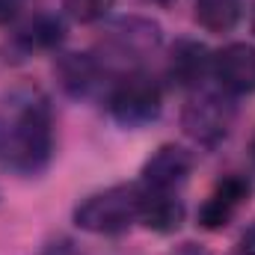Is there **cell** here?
Instances as JSON below:
<instances>
[{
	"label": "cell",
	"mask_w": 255,
	"mask_h": 255,
	"mask_svg": "<svg viewBox=\"0 0 255 255\" xmlns=\"http://www.w3.org/2000/svg\"><path fill=\"white\" fill-rule=\"evenodd\" d=\"M57 80L71 98H92L107 77V65L95 54H63L57 60Z\"/></svg>",
	"instance_id": "obj_9"
},
{
	"label": "cell",
	"mask_w": 255,
	"mask_h": 255,
	"mask_svg": "<svg viewBox=\"0 0 255 255\" xmlns=\"http://www.w3.org/2000/svg\"><path fill=\"white\" fill-rule=\"evenodd\" d=\"M107 110L122 128H142L160 116L163 89L148 71L130 68L107 86Z\"/></svg>",
	"instance_id": "obj_3"
},
{
	"label": "cell",
	"mask_w": 255,
	"mask_h": 255,
	"mask_svg": "<svg viewBox=\"0 0 255 255\" xmlns=\"http://www.w3.org/2000/svg\"><path fill=\"white\" fill-rule=\"evenodd\" d=\"M211 71L226 95L255 92V48L247 42H232L214 54Z\"/></svg>",
	"instance_id": "obj_6"
},
{
	"label": "cell",
	"mask_w": 255,
	"mask_h": 255,
	"mask_svg": "<svg viewBox=\"0 0 255 255\" xmlns=\"http://www.w3.org/2000/svg\"><path fill=\"white\" fill-rule=\"evenodd\" d=\"M148 3H157V6H169L172 0H148Z\"/></svg>",
	"instance_id": "obj_18"
},
{
	"label": "cell",
	"mask_w": 255,
	"mask_h": 255,
	"mask_svg": "<svg viewBox=\"0 0 255 255\" xmlns=\"http://www.w3.org/2000/svg\"><path fill=\"white\" fill-rule=\"evenodd\" d=\"M250 193H253L250 178H244V175L223 178L211 190V196L202 202V208H199V226L208 229V232H220L223 226H229L235 220L238 208L250 199Z\"/></svg>",
	"instance_id": "obj_8"
},
{
	"label": "cell",
	"mask_w": 255,
	"mask_h": 255,
	"mask_svg": "<svg viewBox=\"0 0 255 255\" xmlns=\"http://www.w3.org/2000/svg\"><path fill=\"white\" fill-rule=\"evenodd\" d=\"M65 27L57 15H48V12H39L33 15L30 21H24L18 30H15V45L27 54L33 51H51L63 42Z\"/></svg>",
	"instance_id": "obj_12"
},
{
	"label": "cell",
	"mask_w": 255,
	"mask_h": 255,
	"mask_svg": "<svg viewBox=\"0 0 255 255\" xmlns=\"http://www.w3.org/2000/svg\"><path fill=\"white\" fill-rule=\"evenodd\" d=\"M142 187V184H139ZM139 223L151 232L169 235L184 223V202L178 199V193L169 190H148L142 187L139 199Z\"/></svg>",
	"instance_id": "obj_11"
},
{
	"label": "cell",
	"mask_w": 255,
	"mask_h": 255,
	"mask_svg": "<svg viewBox=\"0 0 255 255\" xmlns=\"http://www.w3.org/2000/svg\"><path fill=\"white\" fill-rule=\"evenodd\" d=\"M139 184H113L86 196L74 208V223L89 235H122L133 223H139Z\"/></svg>",
	"instance_id": "obj_2"
},
{
	"label": "cell",
	"mask_w": 255,
	"mask_h": 255,
	"mask_svg": "<svg viewBox=\"0 0 255 255\" xmlns=\"http://www.w3.org/2000/svg\"><path fill=\"white\" fill-rule=\"evenodd\" d=\"M39 255H77V247H74L71 241H65V238H63V241L48 244V247H45Z\"/></svg>",
	"instance_id": "obj_15"
},
{
	"label": "cell",
	"mask_w": 255,
	"mask_h": 255,
	"mask_svg": "<svg viewBox=\"0 0 255 255\" xmlns=\"http://www.w3.org/2000/svg\"><path fill=\"white\" fill-rule=\"evenodd\" d=\"M18 9H21V0H0V24L12 21L18 15Z\"/></svg>",
	"instance_id": "obj_17"
},
{
	"label": "cell",
	"mask_w": 255,
	"mask_h": 255,
	"mask_svg": "<svg viewBox=\"0 0 255 255\" xmlns=\"http://www.w3.org/2000/svg\"><path fill=\"white\" fill-rule=\"evenodd\" d=\"M160 45V27L148 18H119L104 36V51L119 63H136L154 54Z\"/></svg>",
	"instance_id": "obj_5"
},
{
	"label": "cell",
	"mask_w": 255,
	"mask_h": 255,
	"mask_svg": "<svg viewBox=\"0 0 255 255\" xmlns=\"http://www.w3.org/2000/svg\"><path fill=\"white\" fill-rule=\"evenodd\" d=\"M65 12L80 21V24H95V21H104L113 9L116 0H63Z\"/></svg>",
	"instance_id": "obj_14"
},
{
	"label": "cell",
	"mask_w": 255,
	"mask_h": 255,
	"mask_svg": "<svg viewBox=\"0 0 255 255\" xmlns=\"http://www.w3.org/2000/svg\"><path fill=\"white\" fill-rule=\"evenodd\" d=\"M54 157V110L33 83H18L0 95V169L39 175Z\"/></svg>",
	"instance_id": "obj_1"
},
{
	"label": "cell",
	"mask_w": 255,
	"mask_h": 255,
	"mask_svg": "<svg viewBox=\"0 0 255 255\" xmlns=\"http://www.w3.org/2000/svg\"><path fill=\"white\" fill-rule=\"evenodd\" d=\"M235 122V107L229 101V95L220 92H196L184 113H181V125L199 145H217L229 136Z\"/></svg>",
	"instance_id": "obj_4"
},
{
	"label": "cell",
	"mask_w": 255,
	"mask_h": 255,
	"mask_svg": "<svg viewBox=\"0 0 255 255\" xmlns=\"http://www.w3.org/2000/svg\"><path fill=\"white\" fill-rule=\"evenodd\" d=\"M244 15V0H193V18L208 33H229Z\"/></svg>",
	"instance_id": "obj_13"
},
{
	"label": "cell",
	"mask_w": 255,
	"mask_h": 255,
	"mask_svg": "<svg viewBox=\"0 0 255 255\" xmlns=\"http://www.w3.org/2000/svg\"><path fill=\"white\" fill-rule=\"evenodd\" d=\"M211 51L196 42V39H178L169 51V63H166V74L175 86H184V89H196L205 74L211 71Z\"/></svg>",
	"instance_id": "obj_10"
},
{
	"label": "cell",
	"mask_w": 255,
	"mask_h": 255,
	"mask_svg": "<svg viewBox=\"0 0 255 255\" xmlns=\"http://www.w3.org/2000/svg\"><path fill=\"white\" fill-rule=\"evenodd\" d=\"M193 169V154L181 145H160L145 163H142V187L148 190H169L178 193V187L187 181Z\"/></svg>",
	"instance_id": "obj_7"
},
{
	"label": "cell",
	"mask_w": 255,
	"mask_h": 255,
	"mask_svg": "<svg viewBox=\"0 0 255 255\" xmlns=\"http://www.w3.org/2000/svg\"><path fill=\"white\" fill-rule=\"evenodd\" d=\"M238 250H241V255H255V223L244 229V235L238 241Z\"/></svg>",
	"instance_id": "obj_16"
},
{
	"label": "cell",
	"mask_w": 255,
	"mask_h": 255,
	"mask_svg": "<svg viewBox=\"0 0 255 255\" xmlns=\"http://www.w3.org/2000/svg\"><path fill=\"white\" fill-rule=\"evenodd\" d=\"M253 30H255V15H253Z\"/></svg>",
	"instance_id": "obj_19"
}]
</instances>
